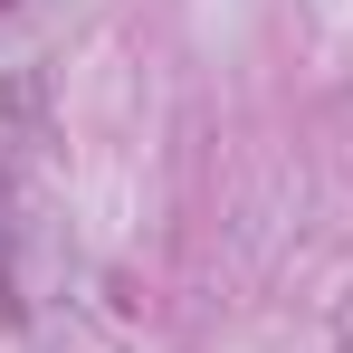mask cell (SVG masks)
Instances as JSON below:
<instances>
[{"label": "cell", "instance_id": "1", "mask_svg": "<svg viewBox=\"0 0 353 353\" xmlns=\"http://www.w3.org/2000/svg\"><path fill=\"white\" fill-rule=\"evenodd\" d=\"M0 10H10V0H0Z\"/></svg>", "mask_w": 353, "mask_h": 353}]
</instances>
